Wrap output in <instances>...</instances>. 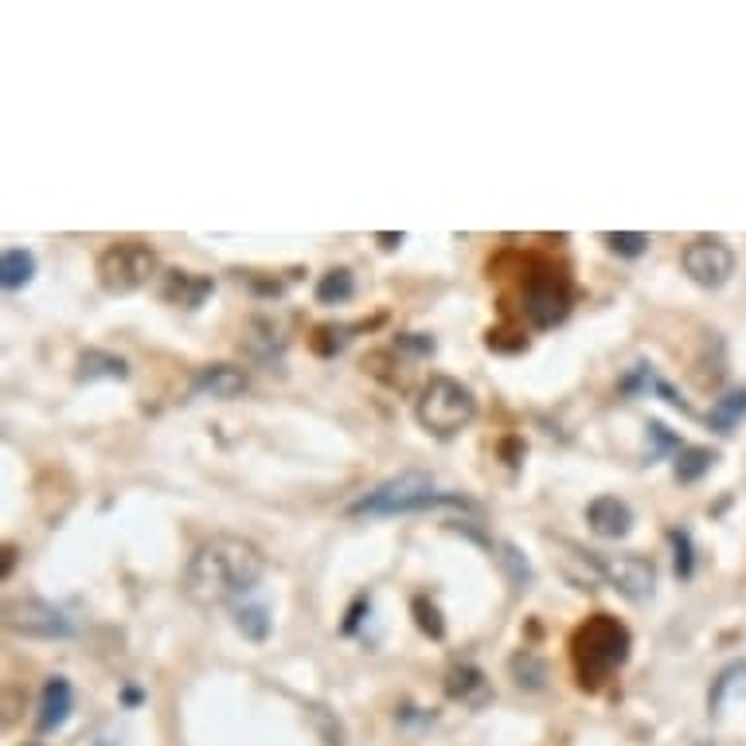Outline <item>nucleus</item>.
<instances>
[{
  "instance_id": "obj_5",
  "label": "nucleus",
  "mask_w": 746,
  "mask_h": 746,
  "mask_svg": "<svg viewBox=\"0 0 746 746\" xmlns=\"http://www.w3.org/2000/svg\"><path fill=\"white\" fill-rule=\"evenodd\" d=\"M152 274H157V255L137 239L110 242L99 255V282L106 294H134L149 285Z\"/></svg>"
},
{
  "instance_id": "obj_10",
  "label": "nucleus",
  "mask_w": 746,
  "mask_h": 746,
  "mask_svg": "<svg viewBox=\"0 0 746 746\" xmlns=\"http://www.w3.org/2000/svg\"><path fill=\"white\" fill-rule=\"evenodd\" d=\"M587 524L595 535H602V540H622V535H630L633 528V508L625 505L622 497H595L587 505Z\"/></svg>"
},
{
  "instance_id": "obj_28",
  "label": "nucleus",
  "mask_w": 746,
  "mask_h": 746,
  "mask_svg": "<svg viewBox=\"0 0 746 746\" xmlns=\"http://www.w3.org/2000/svg\"><path fill=\"white\" fill-rule=\"evenodd\" d=\"M99 746H114V743H106V738H102V743H99Z\"/></svg>"
},
{
  "instance_id": "obj_2",
  "label": "nucleus",
  "mask_w": 746,
  "mask_h": 746,
  "mask_svg": "<svg viewBox=\"0 0 746 746\" xmlns=\"http://www.w3.org/2000/svg\"><path fill=\"white\" fill-rule=\"evenodd\" d=\"M575 648V668L583 676V685H598L613 668H622L630 657V630L622 622H613L606 613H595L583 630L570 641Z\"/></svg>"
},
{
  "instance_id": "obj_6",
  "label": "nucleus",
  "mask_w": 746,
  "mask_h": 746,
  "mask_svg": "<svg viewBox=\"0 0 746 746\" xmlns=\"http://www.w3.org/2000/svg\"><path fill=\"white\" fill-rule=\"evenodd\" d=\"M578 555H583V560H587L613 590H622L625 598H633V602H645V598H653V587H657V567H653V560H645V555H633V551H630V555L578 551Z\"/></svg>"
},
{
  "instance_id": "obj_4",
  "label": "nucleus",
  "mask_w": 746,
  "mask_h": 746,
  "mask_svg": "<svg viewBox=\"0 0 746 746\" xmlns=\"http://www.w3.org/2000/svg\"><path fill=\"white\" fill-rule=\"evenodd\" d=\"M434 505H462L457 497H445V493L434 489V481L427 473H399V477L383 481L375 485L372 493L352 505V516H407V512H422V508H434Z\"/></svg>"
},
{
  "instance_id": "obj_21",
  "label": "nucleus",
  "mask_w": 746,
  "mask_h": 746,
  "mask_svg": "<svg viewBox=\"0 0 746 746\" xmlns=\"http://www.w3.org/2000/svg\"><path fill=\"white\" fill-rule=\"evenodd\" d=\"M470 688H477V692H485V696H489V685H485V676H481L477 668H470V665L453 668V672H450V696H457V700L473 703Z\"/></svg>"
},
{
  "instance_id": "obj_9",
  "label": "nucleus",
  "mask_w": 746,
  "mask_h": 746,
  "mask_svg": "<svg viewBox=\"0 0 746 746\" xmlns=\"http://www.w3.org/2000/svg\"><path fill=\"white\" fill-rule=\"evenodd\" d=\"M570 309V294L567 282L560 278V270H543V278H528L524 285V313L532 317V325L540 329H551L560 325Z\"/></svg>"
},
{
  "instance_id": "obj_25",
  "label": "nucleus",
  "mask_w": 746,
  "mask_h": 746,
  "mask_svg": "<svg viewBox=\"0 0 746 746\" xmlns=\"http://www.w3.org/2000/svg\"><path fill=\"white\" fill-rule=\"evenodd\" d=\"M648 438H653V453H665V450H680L676 438L668 434L665 422H648Z\"/></svg>"
},
{
  "instance_id": "obj_20",
  "label": "nucleus",
  "mask_w": 746,
  "mask_h": 746,
  "mask_svg": "<svg viewBox=\"0 0 746 746\" xmlns=\"http://www.w3.org/2000/svg\"><path fill=\"white\" fill-rule=\"evenodd\" d=\"M602 242L622 258H641L648 250V235H641V231H606Z\"/></svg>"
},
{
  "instance_id": "obj_14",
  "label": "nucleus",
  "mask_w": 746,
  "mask_h": 746,
  "mask_svg": "<svg viewBox=\"0 0 746 746\" xmlns=\"http://www.w3.org/2000/svg\"><path fill=\"white\" fill-rule=\"evenodd\" d=\"M746 418V387H735V392H727L723 399L711 403L708 410V422L711 430H720V434H735V427Z\"/></svg>"
},
{
  "instance_id": "obj_22",
  "label": "nucleus",
  "mask_w": 746,
  "mask_h": 746,
  "mask_svg": "<svg viewBox=\"0 0 746 746\" xmlns=\"http://www.w3.org/2000/svg\"><path fill=\"white\" fill-rule=\"evenodd\" d=\"M731 692H746V665H735V668H727V672L715 680V692H711V708L720 711L723 703H727V696Z\"/></svg>"
},
{
  "instance_id": "obj_15",
  "label": "nucleus",
  "mask_w": 746,
  "mask_h": 746,
  "mask_svg": "<svg viewBox=\"0 0 746 746\" xmlns=\"http://www.w3.org/2000/svg\"><path fill=\"white\" fill-rule=\"evenodd\" d=\"M32 278H36V255L20 247L4 250V258H0V285L12 294V290H24Z\"/></svg>"
},
{
  "instance_id": "obj_26",
  "label": "nucleus",
  "mask_w": 746,
  "mask_h": 746,
  "mask_svg": "<svg viewBox=\"0 0 746 746\" xmlns=\"http://www.w3.org/2000/svg\"><path fill=\"white\" fill-rule=\"evenodd\" d=\"M505 563L512 567V578L520 583V587H528V583H532V567H528V563L516 555V547H505Z\"/></svg>"
},
{
  "instance_id": "obj_23",
  "label": "nucleus",
  "mask_w": 746,
  "mask_h": 746,
  "mask_svg": "<svg viewBox=\"0 0 746 746\" xmlns=\"http://www.w3.org/2000/svg\"><path fill=\"white\" fill-rule=\"evenodd\" d=\"M672 547H676V575L692 578V535L676 528V532H672Z\"/></svg>"
},
{
  "instance_id": "obj_24",
  "label": "nucleus",
  "mask_w": 746,
  "mask_h": 746,
  "mask_svg": "<svg viewBox=\"0 0 746 746\" xmlns=\"http://www.w3.org/2000/svg\"><path fill=\"white\" fill-rule=\"evenodd\" d=\"M415 613H418V625H422V633H430V637H442L445 625H442V618H438L434 606H427V598H415Z\"/></svg>"
},
{
  "instance_id": "obj_3",
  "label": "nucleus",
  "mask_w": 746,
  "mask_h": 746,
  "mask_svg": "<svg viewBox=\"0 0 746 746\" xmlns=\"http://www.w3.org/2000/svg\"><path fill=\"white\" fill-rule=\"evenodd\" d=\"M415 415L422 422V430H430L434 438H453L457 430H465L477 415V395L453 375H430L427 387L418 392Z\"/></svg>"
},
{
  "instance_id": "obj_27",
  "label": "nucleus",
  "mask_w": 746,
  "mask_h": 746,
  "mask_svg": "<svg viewBox=\"0 0 746 746\" xmlns=\"http://www.w3.org/2000/svg\"><path fill=\"white\" fill-rule=\"evenodd\" d=\"M380 242H383V247H387V250H392L395 242H403V235H380Z\"/></svg>"
},
{
  "instance_id": "obj_19",
  "label": "nucleus",
  "mask_w": 746,
  "mask_h": 746,
  "mask_svg": "<svg viewBox=\"0 0 746 746\" xmlns=\"http://www.w3.org/2000/svg\"><path fill=\"white\" fill-rule=\"evenodd\" d=\"M235 625H239L242 637L267 641L270 637V613H267V606H239V610H235Z\"/></svg>"
},
{
  "instance_id": "obj_18",
  "label": "nucleus",
  "mask_w": 746,
  "mask_h": 746,
  "mask_svg": "<svg viewBox=\"0 0 746 746\" xmlns=\"http://www.w3.org/2000/svg\"><path fill=\"white\" fill-rule=\"evenodd\" d=\"M207 290H212L207 278H192V274H184V270H172L169 274V297H180L184 305H200Z\"/></svg>"
},
{
  "instance_id": "obj_11",
  "label": "nucleus",
  "mask_w": 746,
  "mask_h": 746,
  "mask_svg": "<svg viewBox=\"0 0 746 746\" xmlns=\"http://www.w3.org/2000/svg\"><path fill=\"white\" fill-rule=\"evenodd\" d=\"M71 708H75V692L67 685V676H52L44 685V696H39V715H36V727L44 735L59 731L63 723L71 720Z\"/></svg>"
},
{
  "instance_id": "obj_13",
  "label": "nucleus",
  "mask_w": 746,
  "mask_h": 746,
  "mask_svg": "<svg viewBox=\"0 0 746 746\" xmlns=\"http://www.w3.org/2000/svg\"><path fill=\"white\" fill-rule=\"evenodd\" d=\"M79 375L82 383H94V380H125L129 375V364H125L122 355L114 352H102V348H90V352L79 355Z\"/></svg>"
},
{
  "instance_id": "obj_7",
  "label": "nucleus",
  "mask_w": 746,
  "mask_h": 746,
  "mask_svg": "<svg viewBox=\"0 0 746 746\" xmlns=\"http://www.w3.org/2000/svg\"><path fill=\"white\" fill-rule=\"evenodd\" d=\"M4 625H9L16 637H39V641H63L75 633L71 618H67L59 606L44 602V598H20V602H9Z\"/></svg>"
},
{
  "instance_id": "obj_12",
  "label": "nucleus",
  "mask_w": 746,
  "mask_h": 746,
  "mask_svg": "<svg viewBox=\"0 0 746 746\" xmlns=\"http://www.w3.org/2000/svg\"><path fill=\"white\" fill-rule=\"evenodd\" d=\"M192 392L212 395V399H239L247 392V372H239L235 364H212L196 375Z\"/></svg>"
},
{
  "instance_id": "obj_1",
  "label": "nucleus",
  "mask_w": 746,
  "mask_h": 746,
  "mask_svg": "<svg viewBox=\"0 0 746 746\" xmlns=\"http://www.w3.org/2000/svg\"><path fill=\"white\" fill-rule=\"evenodd\" d=\"M262 570H267V560L250 540L212 535L207 543H200L192 563H188L184 595L204 610L227 606L235 598H247L262 583Z\"/></svg>"
},
{
  "instance_id": "obj_8",
  "label": "nucleus",
  "mask_w": 746,
  "mask_h": 746,
  "mask_svg": "<svg viewBox=\"0 0 746 746\" xmlns=\"http://www.w3.org/2000/svg\"><path fill=\"white\" fill-rule=\"evenodd\" d=\"M680 262H685V274L692 278L696 285H703V290H720V285H727L731 274H735V255H731V247L723 239H711V235H700V239L688 242Z\"/></svg>"
},
{
  "instance_id": "obj_17",
  "label": "nucleus",
  "mask_w": 746,
  "mask_h": 746,
  "mask_svg": "<svg viewBox=\"0 0 746 746\" xmlns=\"http://www.w3.org/2000/svg\"><path fill=\"white\" fill-rule=\"evenodd\" d=\"M355 294V278L352 270H329V274L317 282V302L320 305H340Z\"/></svg>"
},
{
  "instance_id": "obj_16",
  "label": "nucleus",
  "mask_w": 746,
  "mask_h": 746,
  "mask_svg": "<svg viewBox=\"0 0 746 746\" xmlns=\"http://www.w3.org/2000/svg\"><path fill=\"white\" fill-rule=\"evenodd\" d=\"M715 462H720V457H715V450H708V445H680V450H676V481H680V485H696L703 473H711Z\"/></svg>"
}]
</instances>
